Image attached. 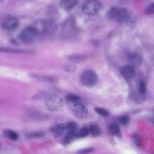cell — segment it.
Here are the masks:
<instances>
[{
  "mask_svg": "<svg viewBox=\"0 0 154 154\" xmlns=\"http://www.w3.org/2000/svg\"><path fill=\"white\" fill-rule=\"evenodd\" d=\"M101 7V4L97 0H86L82 5V10L85 14L92 16L99 12Z\"/></svg>",
  "mask_w": 154,
  "mask_h": 154,
  "instance_id": "cell-1",
  "label": "cell"
},
{
  "mask_svg": "<svg viewBox=\"0 0 154 154\" xmlns=\"http://www.w3.org/2000/svg\"><path fill=\"white\" fill-rule=\"evenodd\" d=\"M38 34V30L35 27L29 26L24 29L20 34L18 38L26 44H31L34 41Z\"/></svg>",
  "mask_w": 154,
  "mask_h": 154,
  "instance_id": "cell-2",
  "label": "cell"
},
{
  "mask_svg": "<svg viewBox=\"0 0 154 154\" xmlns=\"http://www.w3.org/2000/svg\"><path fill=\"white\" fill-rule=\"evenodd\" d=\"M60 92V90L57 88L49 87L35 93L32 96V98L35 100H45L51 97L58 95Z\"/></svg>",
  "mask_w": 154,
  "mask_h": 154,
  "instance_id": "cell-3",
  "label": "cell"
},
{
  "mask_svg": "<svg viewBox=\"0 0 154 154\" xmlns=\"http://www.w3.org/2000/svg\"><path fill=\"white\" fill-rule=\"evenodd\" d=\"M81 81L84 85L91 86L96 85L98 80V77L93 70L88 69L85 71L81 76Z\"/></svg>",
  "mask_w": 154,
  "mask_h": 154,
  "instance_id": "cell-4",
  "label": "cell"
},
{
  "mask_svg": "<svg viewBox=\"0 0 154 154\" xmlns=\"http://www.w3.org/2000/svg\"><path fill=\"white\" fill-rule=\"evenodd\" d=\"M45 105L46 109L50 111L54 112L61 109L63 106L62 99L58 96H54L45 100Z\"/></svg>",
  "mask_w": 154,
  "mask_h": 154,
  "instance_id": "cell-5",
  "label": "cell"
},
{
  "mask_svg": "<svg viewBox=\"0 0 154 154\" xmlns=\"http://www.w3.org/2000/svg\"><path fill=\"white\" fill-rule=\"evenodd\" d=\"M72 112L77 118L83 119L88 116V110L85 106L79 102L74 103L72 107Z\"/></svg>",
  "mask_w": 154,
  "mask_h": 154,
  "instance_id": "cell-6",
  "label": "cell"
},
{
  "mask_svg": "<svg viewBox=\"0 0 154 154\" xmlns=\"http://www.w3.org/2000/svg\"><path fill=\"white\" fill-rule=\"evenodd\" d=\"M19 25L18 20L15 17H11L5 18L3 21L2 27L5 30L12 31L16 29Z\"/></svg>",
  "mask_w": 154,
  "mask_h": 154,
  "instance_id": "cell-7",
  "label": "cell"
},
{
  "mask_svg": "<svg viewBox=\"0 0 154 154\" xmlns=\"http://www.w3.org/2000/svg\"><path fill=\"white\" fill-rule=\"evenodd\" d=\"M29 76L35 80L55 83L57 82V80L55 77L51 76L30 73L28 74Z\"/></svg>",
  "mask_w": 154,
  "mask_h": 154,
  "instance_id": "cell-8",
  "label": "cell"
},
{
  "mask_svg": "<svg viewBox=\"0 0 154 154\" xmlns=\"http://www.w3.org/2000/svg\"><path fill=\"white\" fill-rule=\"evenodd\" d=\"M129 11L126 8H118L114 20L118 23H125Z\"/></svg>",
  "mask_w": 154,
  "mask_h": 154,
  "instance_id": "cell-9",
  "label": "cell"
},
{
  "mask_svg": "<svg viewBox=\"0 0 154 154\" xmlns=\"http://www.w3.org/2000/svg\"><path fill=\"white\" fill-rule=\"evenodd\" d=\"M121 74L125 79H129L132 78L135 75V71L134 67L129 65H125L120 69Z\"/></svg>",
  "mask_w": 154,
  "mask_h": 154,
  "instance_id": "cell-10",
  "label": "cell"
},
{
  "mask_svg": "<svg viewBox=\"0 0 154 154\" xmlns=\"http://www.w3.org/2000/svg\"><path fill=\"white\" fill-rule=\"evenodd\" d=\"M66 129V124L60 123L50 128V131L55 137H58L62 135L64 131Z\"/></svg>",
  "mask_w": 154,
  "mask_h": 154,
  "instance_id": "cell-11",
  "label": "cell"
},
{
  "mask_svg": "<svg viewBox=\"0 0 154 154\" xmlns=\"http://www.w3.org/2000/svg\"><path fill=\"white\" fill-rule=\"evenodd\" d=\"M77 4V0H60V7L66 10H70L73 8Z\"/></svg>",
  "mask_w": 154,
  "mask_h": 154,
  "instance_id": "cell-12",
  "label": "cell"
},
{
  "mask_svg": "<svg viewBox=\"0 0 154 154\" xmlns=\"http://www.w3.org/2000/svg\"><path fill=\"white\" fill-rule=\"evenodd\" d=\"M32 51L19 49L0 47V52L8 54H25L31 53Z\"/></svg>",
  "mask_w": 154,
  "mask_h": 154,
  "instance_id": "cell-13",
  "label": "cell"
},
{
  "mask_svg": "<svg viewBox=\"0 0 154 154\" xmlns=\"http://www.w3.org/2000/svg\"><path fill=\"white\" fill-rule=\"evenodd\" d=\"M129 61L133 65L135 66H140L143 62L142 57L136 53L131 54L129 57Z\"/></svg>",
  "mask_w": 154,
  "mask_h": 154,
  "instance_id": "cell-14",
  "label": "cell"
},
{
  "mask_svg": "<svg viewBox=\"0 0 154 154\" xmlns=\"http://www.w3.org/2000/svg\"><path fill=\"white\" fill-rule=\"evenodd\" d=\"M3 134L4 137L12 141H16L19 138L17 133L9 128L4 129L3 131Z\"/></svg>",
  "mask_w": 154,
  "mask_h": 154,
  "instance_id": "cell-15",
  "label": "cell"
},
{
  "mask_svg": "<svg viewBox=\"0 0 154 154\" xmlns=\"http://www.w3.org/2000/svg\"><path fill=\"white\" fill-rule=\"evenodd\" d=\"M109 132L111 134L116 135L120 140L122 136L119 126L115 123H111L108 126Z\"/></svg>",
  "mask_w": 154,
  "mask_h": 154,
  "instance_id": "cell-16",
  "label": "cell"
},
{
  "mask_svg": "<svg viewBox=\"0 0 154 154\" xmlns=\"http://www.w3.org/2000/svg\"><path fill=\"white\" fill-rule=\"evenodd\" d=\"M76 132L68 131L66 135L63 138L62 141V144L66 145L69 144L76 137Z\"/></svg>",
  "mask_w": 154,
  "mask_h": 154,
  "instance_id": "cell-17",
  "label": "cell"
},
{
  "mask_svg": "<svg viewBox=\"0 0 154 154\" xmlns=\"http://www.w3.org/2000/svg\"><path fill=\"white\" fill-rule=\"evenodd\" d=\"M90 133L94 137L99 136L101 134V131L100 128L97 125L92 124L90 125L89 128Z\"/></svg>",
  "mask_w": 154,
  "mask_h": 154,
  "instance_id": "cell-18",
  "label": "cell"
},
{
  "mask_svg": "<svg viewBox=\"0 0 154 154\" xmlns=\"http://www.w3.org/2000/svg\"><path fill=\"white\" fill-rule=\"evenodd\" d=\"M66 99L68 102L74 103L79 102L81 100V98L75 94L69 93L66 95Z\"/></svg>",
  "mask_w": 154,
  "mask_h": 154,
  "instance_id": "cell-19",
  "label": "cell"
},
{
  "mask_svg": "<svg viewBox=\"0 0 154 154\" xmlns=\"http://www.w3.org/2000/svg\"><path fill=\"white\" fill-rule=\"evenodd\" d=\"M44 136V133L40 131L32 132L26 134V137L30 139L41 138L43 137Z\"/></svg>",
  "mask_w": 154,
  "mask_h": 154,
  "instance_id": "cell-20",
  "label": "cell"
},
{
  "mask_svg": "<svg viewBox=\"0 0 154 154\" xmlns=\"http://www.w3.org/2000/svg\"><path fill=\"white\" fill-rule=\"evenodd\" d=\"M89 133V128L85 127H83L76 133V137L79 138H84L88 136Z\"/></svg>",
  "mask_w": 154,
  "mask_h": 154,
  "instance_id": "cell-21",
  "label": "cell"
},
{
  "mask_svg": "<svg viewBox=\"0 0 154 154\" xmlns=\"http://www.w3.org/2000/svg\"><path fill=\"white\" fill-rule=\"evenodd\" d=\"M136 20V15L133 12L130 11L125 23L128 25H131L134 23Z\"/></svg>",
  "mask_w": 154,
  "mask_h": 154,
  "instance_id": "cell-22",
  "label": "cell"
},
{
  "mask_svg": "<svg viewBox=\"0 0 154 154\" xmlns=\"http://www.w3.org/2000/svg\"><path fill=\"white\" fill-rule=\"evenodd\" d=\"M85 56L79 54H73L69 56L68 59L74 62H79L82 61L85 59Z\"/></svg>",
  "mask_w": 154,
  "mask_h": 154,
  "instance_id": "cell-23",
  "label": "cell"
},
{
  "mask_svg": "<svg viewBox=\"0 0 154 154\" xmlns=\"http://www.w3.org/2000/svg\"><path fill=\"white\" fill-rule=\"evenodd\" d=\"M66 129L68 131L76 132L78 126L77 124L73 121H70L66 124Z\"/></svg>",
  "mask_w": 154,
  "mask_h": 154,
  "instance_id": "cell-24",
  "label": "cell"
},
{
  "mask_svg": "<svg viewBox=\"0 0 154 154\" xmlns=\"http://www.w3.org/2000/svg\"><path fill=\"white\" fill-rule=\"evenodd\" d=\"M118 8L112 7L109 10L106 15L108 19L111 20H114Z\"/></svg>",
  "mask_w": 154,
  "mask_h": 154,
  "instance_id": "cell-25",
  "label": "cell"
},
{
  "mask_svg": "<svg viewBox=\"0 0 154 154\" xmlns=\"http://www.w3.org/2000/svg\"><path fill=\"white\" fill-rule=\"evenodd\" d=\"M63 68L65 71L68 73L73 72L75 71L76 69V67L75 66L70 64L64 65Z\"/></svg>",
  "mask_w": 154,
  "mask_h": 154,
  "instance_id": "cell-26",
  "label": "cell"
},
{
  "mask_svg": "<svg viewBox=\"0 0 154 154\" xmlns=\"http://www.w3.org/2000/svg\"><path fill=\"white\" fill-rule=\"evenodd\" d=\"M95 111L101 116L106 117L109 116V113L106 110L100 107H95Z\"/></svg>",
  "mask_w": 154,
  "mask_h": 154,
  "instance_id": "cell-27",
  "label": "cell"
},
{
  "mask_svg": "<svg viewBox=\"0 0 154 154\" xmlns=\"http://www.w3.org/2000/svg\"><path fill=\"white\" fill-rule=\"evenodd\" d=\"M118 121L122 125H127L129 122L130 119L129 117L126 115L120 116L118 118Z\"/></svg>",
  "mask_w": 154,
  "mask_h": 154,
  "instance_id": "cell-28",
  "label": "cell"
},
{
  "mask_svg": "<svg viewBox=\"0 0 154 154\" xmlns=\"http://www.w3.org/2000/svg\"><path fill=\"white\" fill-rule=\"evenodd\" d=\"M138 90L139 92L142 94H145L146 90V85L143 80L140 81L138 85Z\"/></svg>",
  "mask_w": 154,
  "mask_h": 154,
  "instance_id": "cell-29",
  "label": "cell"
},
{
  "mask_svg": "<svg viewBox=\"0 0 154 154\" xmlns=\"http://www.w3.org/2000/svg\"><path fill=\"white\" fill-rule=\"evenodd\" d=\"M145 14L148 15H152L154 13V4L151 3L146 8L145 11Z\"/></svg>",
  "mask_w": 154,
  "mask_h": 154,
  "instance_id": "cell-30",
  "label": "cell"
},
{
  "mask_svg": "<svg viewBox=\"0 0 154 154\" xmlns=\"http://www.w3.org/2000/svg\"><path fill=\"white\" fill-rule=\"evenodd\" d=\"M94 149L92 147L86 148L78 150L77 152L79 154H86L93 152Z\"/></svg>",
  "mask_w": 154,
  "mask_h": 154,
  "instance_id": "cell-31",
  "label": "cell"
},
{
  "mask_svg": "<svg viewBox=\"0 0 154 154\" xmlns=\"http://www.w3.org/2000/svg\"><path fill=\"white\" fill-rule=\"evenodd\" d=\"M133 139L135 145L138 147H140L141 146V142L139 136L137 134H134L133 136Z\"/></svg>",
  "mask_w": 154,
  "mask_h": 154,
  "instance_id": "cell-32",
  "label": "cell"
},
{
  "mask_svg": "<svg viewBox=\"0 0 154 154\" xmlns=\"http://www.w3.org/2000/svg\"><path fill=\"white\" fill-rule=\"evenodd\" d=\"M10 43L13 45L17 46L18 44L17 42L14 39L11 38L10 39Z\"/></svg>",
  "mask_w": 154,
  "mask_h": 154,
  "instance_id": "cell-33",
  "label": "cell"
},
{
  "mask_svg": "<svg viewBox=\"0 0 154 154\" xmlns=\"http://www.w3.org/2000/svg\"><path fill=\"white\" fill-rule=\"evenodd\" d=\"M2 147V144L1 142L0 141V149Z\"/></svg>",
  "mask_w": 154,
  "mask_h": 154,
  "instance_id": "cell-34",
  "label": "cell"
},
{
  "mask_svg": "<svg viewBox=\"0 0 154 154\" xmlns=\"http://www.w3.org/2000/svg\"><path fill=\"white\" fill-rule=\"evenodd\" d=\"M4 0H0V3L3 2Z\"/></svg>",
  "mask_w": 154,
  "mask_h": 154,
  "instance_id": "cell-35",
  "label": "cell"
}]
</instances>
